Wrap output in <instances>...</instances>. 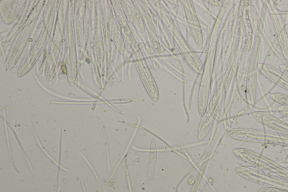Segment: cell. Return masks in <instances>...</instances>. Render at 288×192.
Listing matches in <instances>:
<instances>
[{"label": "cell", "mask_w": 288, "mask_h": 192, "mask_svg": "<svg viewBox=\"0 0 288 192\" xmlns=\"http://www.w3.org/2000/svg\"><path fill=\"white\" fill-rule=\"evenodd\" d=\"M10 129L11 130V131H13V133L14 134V135H15V138H16V141H17V142H18V144H19V147H20V148H21V150H22V152H23V153H24V156H25V158H26V160H27V162H28V164H29V167H30V170H32V171H33V169H32V166H31V164H30V162H29V160H28V157H27V154H26V153L25 152V151H24V148H23V146L21 145V142H20V140H19V138L18 137V136H17V135H16V134H15V131H14V130H13V129L11 128L10 126Z\"/></svg>", "instance_id": "cell-1"}, {"label": "cell", "mask_w": 288, "mask_h": 192, "mask_svg": "<svg viewBox=\"0 0 288 192\" xmlns=\"http://www.w3.org/2000/svg\"><path fill=\"white\" fill-rule=\"evenodd\" d=\"M6 139H7V147H8V152H9V154H10V156L11 157V161H12V163H13V164L14 166V169L16 170V171L17 172V173H19V171H18V170L16 169L15 165V164H14V159H13V154H12V152H11V147H10V140H9V137H8V131H7V128H6Z\"/></svg>", "instance_id": "cell-2"}, {"label": "cell", "mask_w": 288, "mask_h": 192, "mask_svg": "<svg viewBox=\"0 0 288 192\" xmlns=\"http://www.w3.org/2000/svg\"><path fill=\"white\" fill-rule=\"evenodd\" d=\"M33 130H34V133H35V139H36V141H37V142H38V145H39L40 147L41 148V149L42 150V151H43V152H44V153H45V154L47 155V156L49 158H50V159L52 160V162H55V164H57L58 163L56 162V161H55V159H54V158H53L49 154L47 153V151L46 150V149H45L43 148V147L42 146V144H41V143L40 142V140H39V139H38V137H37V135L36 133H35V128H33Z\"/></svg>", "instance_id": "cell-3"}, {"label": "cell", "mask_w": 288, "mask_h": 192, "mask_svg": "<svg viewBox=\"0 0 288 192\" xmlns=\"http://www.w3.org/2000/svg\"><path fill=\"white\" fill-rule=\"evenodd\" d=\"M80 154H81V156L82 157H83V158H84V160H85V161H86V162H87V164H88V166H90V167L91 168V169L92 170V171H93V174H94V175H95V176H96V178L97 179V180H98V183H99V184L100 185V186H101V189H102V192H104V189H103V186H102V184H101V181H100V179H99V178H98V174H97V173H96V171L95 170V169H94L93 168V167L92 166L91 164H90V162H88V160L87 159V158H86V157H84V156H83V154H82V153H80Z\"/></svg>", "instance_id": "cell-4"}, {"label": "cell", "mask_w": 288, "mask_h": 192, "mask_svg": "<svg viewBox=\"0 0 288 192\" xmlns=\"http://www.w3.org/2000/svg\"><path fill=\"white\" fill-rule=\"evenodd\" d=\"M104 133L105 135L106 144V149H107V156H108V169L110 170V159H109V142H108V138L106 133L105 130H104Z\"/></svg>", "instance_id": "cell-5"}, {"label": "cell", "mask_w": 288, "mask_h": 192, "mask_svg": "<svg viewBox=\"0 0 288 192\" xmlns=\"http://www.w3.org/2000/svg\"><path fill=\"white\" fill-rule=\"evenodd\" d=\"M62 70H63V72L64 73H66V72H67L66 71H67V69H66L65 65L64 64V65H62Z\"/></svg>", "instance_id": "cell-6"}, {"label": "cell", "mask_w": 288, "mask_h": 192, "mask_svg": "<svg viewBox=\"0 0 288 192\" xmlns=\"http://www.w3.org/2000/svg\"><path fill=\"white\" fill-rule=\"evenodd\" d=\"M81 184H82V187H83V191H84V192H86V188H85V186H84L83 181H81Z\"/></svg>", "instance_id": "cell-7"}, {"label": "cell", "mask_w": 288, "mask_h": 192, "mask_svg": "<svg viewBox=\"0 0 288 192\" xmlns=\"http://www.w3.org/2000/svg\"><path fill=\"white\" fill-rule=\"evenodd\" d=\"M60 188H59V192H60Z\"/></svg>", "instance_id": "cell-8"}]
</instances>
